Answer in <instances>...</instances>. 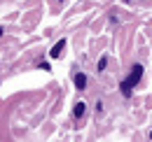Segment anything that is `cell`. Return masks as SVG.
<instances>
[{
	"label": "cell",
	"instance_id": "4",
	"mask_svg": "<svg viewBox=\"0 0 152 142\" xmlns=\"http://www.w3.org/2000/svg\"><path fill=\"white\" fill-rule=\"evenodd\" d=\"M84 107H87V105H84V103H77V105H75V109H73V114H75L77 119H80V117L84 114Z\"/></svg>",
	"mask_w": 152,
	"mask_h": 142
},
{
	"label": "cell",
	"instance_id": "1",
	"mask_svg": "<svg viewBox=\"0 0 152 142\" xmlns=\"http://www.w3.org/2000/svg\"><path fill=\"white\" fill-rule=\"evenodd\" d=\"M140 77H143V65H133L129 79H124V82H122V86H119L122 93H124V96H131V89L140 82Z\"/></svg>",
	"mask_w": 152,
	"mask_h": 142
},
{
	"label": "cell",
	"instance_id": "7",
	"mask_svg": "<svg viewBox=\"0 0 152 142\" xmlns=\"http://www.w3.org/2000/svg\"><path fill=\"white\" fill-rule=\"evenodd\" d=\"M150 138H152V133H150Z\"/></svg>",
	"mask_w": 152,
	"mask_h": 142
},
{
	"label": "cell",
	"instance_id": "2",
	"mask_svg": "<svg viewBox=\"0 0 152 142\" xmlns=\"http://www.w3.org/2000/svg\"><path fill=\"white\" fill-rule=\"evenodd\" d=\"M63 47H66V40H58L56 44H54V47H52V58H58V56H61V54H63Z\"/></svg>",
	"mask_w": 152,
	"mask_h": 142
},
{
	"label": "cell",
	"instance_id": "5",
	"mask_svg": "<svg viewBox=\"0 0 152 142\" xmlns=\"http://www.w3.org/2000/svg\"><path fill=\"white\" fill-rule=\"evenodd\" d=\"M105 65H108V58H105V56H103V58H101V61H98V70H103V68H105Z\"/></svg>",
	"mask_w": 152,
	"mask_h": 142
},
{
	"label": "cell",
	"instance_id": "3",
	"mask_svg": "<svg viewBox=\"0 0 152 142\" xmlns=\"http://www.w3.org/2000/svg\"><path fill=\"white\" fill-rule=\"evenodd\" d=\"M75 86H77V89H84V86H87V77H84L82 72L75 75Z\"/></svg>",
	"mask_w": 152,
	"mask_h": 142
},
{
	"label": "cell",
	"instance_id": "6",
	"mask_svg": "<svg viewBox=\"0 0 152 142\" xmlns=\"http://www.w3.org/2000/svg\"><path fill=\"white\" fill-rule=\"evenodd\" d=\"M0 35H2V28H0Z\"/></svg>",
	"mask_w": 152,
	"mask_h": 142
}]
</instances>
